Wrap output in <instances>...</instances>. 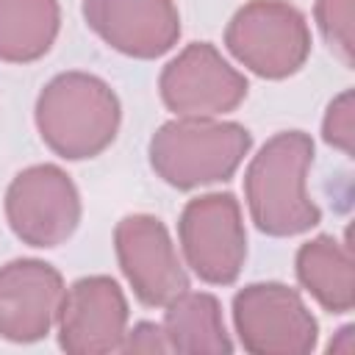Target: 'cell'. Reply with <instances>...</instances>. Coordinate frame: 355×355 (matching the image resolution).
<instances>
[{"label": "cell", "instance_id": "cell-10", "mask_svg": "<svg viewBox=\"0 0 355 355\" xmlns=\"http://www.w3.org/2000/svg\"><path fill=\"white\" fill-rule=\"evenodd\" d=\"M128 302L111 277L75 280L58 305V341L69 355L114 352L125 341Z\"/></svg>", "mask_w": 355, "mask_h": 355}, {"label": "cell", "instance_id": "cell-4", "mask_svg": "<svg viewBox=\"0 0 355 355\" xmlns=\"http://www.w3.org/2000/svg\"><path fill=\"white\" fill-rule=\"evenodd\" d=\"M225 42L244 67L272 80L294 75L311 53L305 17L283 0H252L239 8Z\"/></svg>", "mask_w": 355, "mask_h": 355}, {"label": "cell", "instance_id": "cell-8", "mask_svg": "<svg viewBox=\"0 0 355 355\" xmlns=\"http://www.w3.org/2000/svg\"><path fill=\"white\" fill-rule=\"evenodd\" d=\"M247 94V80L208 42L189 44L161 72V97L180 116H216L233 111Z\"/></svg>", "mask_w": 355, "mask_h": 355}, {"label": "cell", "instance_id": "cell-2", "mask_svg": "<svg viewBox=\"0 0 355 355\" xmlns=\"http://www.w3.org/2000/svg\"><path fill=\"white\" fill-rule=\"evenodd\" d=\"M36 125L44 144L69 161L103 153L119 128V100L108 83L86 72L53 78L36 100Z\"/></svg>", "mask_w": 355, "mask_h": 355}, {"label": "cell", "instance_id": "cell-6", "mask_svg": "<svg viewBox=\"0 0 355 355\" xmlns=\"http://www.w3.org/2000/svg\"><path fill=\"white\" fill-rule=\"evenodd\" d=\"M6 216L25 244L55 247L75 233L80 222V197L64 169L39 164L11 180L6 191Z\"/></svg>", "mask_w": 355, "mask_h": 355}, {"label": "cell", "instance_id": "cell-12", "mask_svg": "<svg viewBox=\"0 0 355 355\" xmlns=\"http://www.w3.org/2000/svg\"><path fill=\"white\" fill-rule=\"evenodd\" d=\"M64 297L61 275L36 258H19L0 269V336L39 341L50 333Z\"/></svg>", "mask_w": 355, "mask_h": 355}, {"label": "cell", "instance_id": "cell-14", "mask_svg": "<svg viewBox=\"0 0 355 355\" xmlns=\"http://www.w3.org/2000/svg\"><path fill=\"white\" fill-rule=\"evenodd\" d=\"M169 349L180 355H200V352H230L233 344L222 324L219 302L211 294H191L183 291L166 305L164 324H161Z\"/></svg>", "mask_w": 355, "mask_h": 355}, {"label": "cell", "instance_id": "cell-11", "mask_svg": "<svg viewBox=\"0 0 355 355\" xmlns=\"http://www.w3.org/2000/svg\"><path fill=\"white\" fill-rule=\"evenodd\" d=\"M83 17L100 39L133 58H158L180 36L172 0H83Z\"/></svg>", "mask_w": 355, "mask_h": 355}, {"label": "cell", "instance_id": "cell-3", "mask_svg": "<svg viewBox=\"0 0 355 355\" xmlns=\"http://www.w3.org/2000/svg\"><path fill=\"white\" fill-rule=\"evenodd\" d=\"M252 136L236 122L186 116L166 122L150 141L153 169L175 189H197L227 180L247 155Z\"/></svg>", "mask_w": 355, "mask_h": 355}, {"label": "cell", "instance_id": "cell-13", "mask_svg": "<svg viewBox=\"0 0 355 355\" xmlns=\"http://www.w3.org/2000/svg\"><path fill=\"white\" fill-rule=\"evenodd\" d=\"M297 277L313 294V300L330 313H347L355 305V266L349 233L344 241L319 236L300 247Z\"/></svg>", "mask_w": 355, "mask_h": 355}, {"label": "cell", "instance_id": "cell-1", "mask_svg": "<svg viewBox=\"0 0 355 355\" xmlns=\"http://www.w3.org/2000/svg\"><path fill=\"white\" fill-rule=\"evenodd\" d=\"M313 141L302 130L272 136L252 158L244 189L252 222L269 236H297L319 225V208L305 189Z\"/></svg>", "mask_w": 355, "mask_h": 355}, {"label": "cell", "instance_id": "cell-5", "mask_svg": "<svg viewBox=\"0 0 355 355\" xmlns=\"http://www.w3.org/2000/svg\"><path fill=\"white\" fill-rule=\"evenodd\" d=\"M233 322L244 349L255 355H305L316 344V319L283 283H252L233 300Z\"/></svg>", "mask_w": 355, "mask_h": 355}, {"label": "cell", "instance_id": "cell-15", "mask_svg": "<svg viewBox=\"0 0 355 355\" xmlns=\"http://www.w3.org/2000/svg\"><path fill=\"white\" fill-rule=\"evenodd\" d=\"M58 22L55 0H0V61L42 58L58 36Z\"/></svg>", "mask_w": 355, "mask_h": 355}, {"label": "cell", "instance_id": "cell-17", "mask_svg": "<svg viewBox=\"0 0 355 355\" xmlns=\"http://www.w3.org/2000/svg\"><path fill=\"white\" fill-rule=\"evenodd\" d=\"M322 133H324V141L338 147L344 155H352L355 153V122H352V92H341L330 108H327V116H324V125H322Z\"/></svg>", "mask_w": 355, "mask_h": 355}, {"label": "cell", "instance_id": "cell-18", "mask_svg": "<svg viewBox=\"0 0 355 355\" xmlns=\"http://www.w3.org/2000/svg\"><path fill=\"white\" fill-rule=\"evenodd\" d=\"M119 349L122 352H144V355H153V352H166L169 344H166L164 330L155 322H139L130 333H125V341H122Z\"/></svg>", "mask_w": 355, "mask_h": 355}, {"label": "cell", "instance_id": "cell-7", "mask_svg": "<svg viewBox=\"0 0 355 355\" xmlns=\"http://www.w3.org/2000/svg\"><path fill=\"white\" fill-rule=\"evenodd\" d=\"M178 230L186 263L200 280L227 286L239 277L247 255V236L233 194L191 200L180 214Z\"/></svg>", "mask_w": 355, "mask_h": 355}, {"label": "cell", "instance_id": "cell-16", "mask_svg": "<svg viewBox=\"0 0 355 355\" xmlns=\"http://www.w3.org/2000/svg\"><path fill=\"white\" fill-rule=\"evenodd\" d=\"M316 22L330 50L352 67V0H316Z\"/></svg>", "mask_w": 355, "mask_h": 355}, {"label": "cell", "instance_id": "cell-19", "mask_svg": "<svg viewBox=\"0 0 355 355\" xmlns=\"http://www.w3.org/2000/svg\"><path fill=\"white\" fill-rule=\"evenodd\" d=\"M352 333H355V327H344V330H341V338H338V341H330L327 352H344V355H352V352H355Z\"/></svg>", "mask_w": 355, "mask_h": 355}, {"label": "cell", "instance_id": "cell-9", "mask_svg": "<svg viewBox=\"0 0 355 355\" xmlns=\"http://www.w3.org/2000/svg\"><path fill=\"white\" fill-rule=\"evenodd\" d=\"M119 266L144 305H169L189 288L186 269L161 219L147 214L125 216L114 230Z\"/></svg>", "mask_w": 355, "mask_h": 355}]
</instances>
